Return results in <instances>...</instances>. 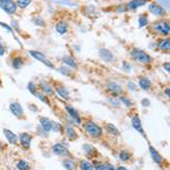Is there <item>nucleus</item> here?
<instances>
[{
  "instance_id": "nucleus-1",
  "label": "nucleus",
  "mask_w": 170,
  "mask_h": 170,
  "mask_svg": "<svg viewBox=\"0 0 170 170\" xmlns=\"http://www.w3.org/2000/svg\"><path fill=\"white\" fill-rule=\"evenodd\" d=\"M84 128H85V131H86V133L90 136H92V137L94 138L100 137L102 135V128L93 121L85 122V124H84Z\"/></svg>"
},
{
  "instance_id": "nucleus-2",
  "label": "nucleus",
  "mask_w": 170,
  "mask_h": 170,
  "mask_svg": "<svg viewBox=\"0 0 170 170\" xmlns=\"http://www.w3.org/2000/svg\"><path fill=\"white\" fill-rule=\"evenodd\" d=\"M131 56L133 57V59L141 64H150L151 60H152V58L146 54L145 51L140 50V49H134V50L131 52Z\"/></svg>"
},
{
  "instance_id": "nucleus-3",
  "label": "nucleus",
  "mask_w": 170,
  "mask_h": 170,
  "mask_svg": "<svg viewBox=\"0 0 170 170\" xmlns=\"http://www.w3.org/2000/svg\"><path fill=\"white\" fill-rule=\"evenodd\" d=\"M0 7L9 15L15 14L16 10H17V5L13 0H3V1H0Z\"/></svg>"
},
{
  "instance_id": "nucleus-4",
  "label": "nucleus",
  "mask_w": 170,
  "mask_h": 170,
  "mask_svg": "<svg viewBox=\"0 0 170 170\" xmlns=\"http://www.w3.org/2000/svg\"><path fill=\"white\" fill-rule=\"evenodd\" d=\"M30 54L33 57V58H35L36 60H39V61H41L42 64H44L45 66H48L49 68H54V64L51 63L50 60H49L44 54H42V52H40V51H34V50L30 51Z\"/></svg>"
},
{
  "instance_id": "nucleus-5",
  "label": "nucleus",
  "mask_w": 170,
  "mask_h": 170,
  "mask_svg": "<svg viewBox=\"0 0 170 170\" xmlns=\"http://www.w3.org/2000/svg\"><path fill=\"white\" fill-rule=\"evenodd\" d=\"M155 30L158 31L159 33H161V34H164V35H167L169 34V30H170V26H169V23L167 21H159L157 22L154 25H153Z\"/></svg>"
},
{
  "instance_id": "nucleus-6",
  "label": "nucleus",
  "mask_w": 170,
  "mask_h": 170,
  "mask_svg": "<svg viewBox=\"0 0 170 170\" xmlns=\"http://www.w3.org/2000/svg\"><path fill=\"white\" fill-rule=\"evenodd\" d=\"M52 152L56 155H60V157H66L68 155V149L66 147L64 144L57 143L52 145Z\"/></svg>"
},
{
  "instance_id": "nucleus-7",
  "label": "nucleus",
  "mask_w": 170,
  "mask_h": 170,
  "mask_svg": "<svg viewBox=\"0 0 170 170\" xmlns=\"http://www.w3.org/2000/svg\"><path fill=\"white\" fill-rule=\"evenodd\" d=\"M9 110H10V112H12L14 116L18 117V118L23 117V115H24L23 108H22V106L19 105V103H17V102H12V103L9 105Z\"/></svg>"
},
{
  "instance_id": "nucleus-8",
  "label": "nucleus",
  "mask_w": 170,
  "mask_h": 170,
  "mask_svg": "<svg viewBox=\"0 0 170 170\" xmlns=\"http://www.w3.org/2000/svg\"><path fill=\"white\" fill-rule=\"evenodd\" d=\"M19 142H21L22 146L24 147V149H28L31 145V142H32V136L30 134H27V133H21L19 134Z\"/></svg>"
},
{
  "instance_id": "nucleus-9",
  "label": "nucleus",
  "mask_w": 170,
  "mask_h": 170,
  "mask_svg": "<svg viewBox=\"0 0 170 170\" xmlns=\"http://www.w3.org/2000/svg\"><path fill=\"white\" fill-rule=\"evenodd\" d=\"M40 124H41V127L43 128V131H47V133L52 131L54 121L50 120L49 118H47V117H41V118H40Z\"/></svg>"
},
{
  "instance_id": "nucleus-10",
  "label": "nucleus",
  "mask_w": 170,
  "mask_h": 170,
  "mask_svg": "<svg viewBox=\"0 0 170 170\" xmlns=\"http://www.w3.org/2000/svg\"><path fill=\"white\" fill-rule=\"evenodd\" d=\"M149 10H150V13H152L153 15H157V16H163L164 14H166L164 9L162 8V7L159 6V5H157V3H152V5H150Z\"/></svg>"
},
{
  "instance_id": "nucleus-11",
  "label": "nucleus",
  "mask_w": 170,
  "mask_h": 170,
  "mask_svg": "<svg viewBox=\"0 0 170 170\" xmlns=\"http://www.w3.org/2000/svg\"><path fill=\"white\" fill-rule=\"evenodd\" d=\"M107 87L109 89V91L113 93V94H120L122 92V89L119 84H117L116 82H108Z\"/></svg>"
},
{
  "instance_id": "nucleus-12",
  "label": "nucleus",
  "mask_w": 170,
  "mask_h": 170,
  "mask_svg": "<svg viewBox=\"0 0 170 170\" xmlns=\"http://www.w3.org/2000/svg\"><path fill=\"white\" fill-rule=\"evenodd\" d=\"M131 125L134 127L135 129L137 131H140L141 134L144 135V129H143V126H142V122H141V119L138 118L137 116H134L131 117Z\"/></svg>"
},
{
  "instance_id": "nucleus-13",
  "label": "nucleus",
  "mask_w": 170,
  "mask_h": 170,
  "mask_svg": "<svg viewBox=\"0 0 170 170\" xmlns=\"http://www.w3.org/2000/svg\"><path fill=\"white\" fill-rule=\"evenodd\" d=\"M3 134H5V136H6V138L8 140V142L10 144H14V145H15V144L17 143V141H18L17 136H16V135L14 134L12 131H9V129L5 128V129H3Z\"/></svg>"
},
{
  "instance_id": "nucleus-14",
  "label": "nucleus",
  "mask_w": 170,
  "mask_h": 170,
  "mask_svg": "<svg viewBox=\"0 0 170 170\" xmlns=\"http://www.w3.org/2000/svg\"><path fill=\"white\" fill-rule=\"evenodd\" d=\"M150 153H151V157H152L153 161L157 162L158 164L162 163V157L159 154V152H157V150H155L153 146H150Z\"/></svg>"
},
{
  "instance_id": "nucleus-15",
  "label": "nucleus",
  "mask_w": 170,
  "mask_h": 170,
  "mask_svg": "<svg viewBox=\"0 0 170 170\" xmlns=\"http://www.w3.org/2000/svg\"><path fill=\"white\" fill-rule=\"evenodd\" d=\"M145 0H131L127 5V9H136L138 7H142L145 5Z\"/></svg>"
},
{
  "instance_id": "nucleus-16",
  "label": "nucleus",
  "mask_w": 170,
  "mask_h": 170,
  "mask_svg": "<svg viewBox=\"0 0 170 170\" xmlns=\"http://www.w3.org/2000/svg\"><path fill=\"white\" fill-rule=\"evenodd\" d=\"M99 54H100V57H101L105 61H111L113 58V54H111L109 50H107V49H101Z\"/></svg>"
},
{
  "instance_id": "nucleus-17",
  "label": "nucleus",
  "mask_w": 170,
  "mask_h": 170,
  "mask_svg": "<svg viewBox=\"0 0 170 170\" xmlns=\"http://www.w3.org/2000/svg\"><path fill=\"white\" fill-rule=\"evenodd\" d=\"M66 111H68V113L72 116L73 119L76 121V124H81V118H80L77 111L75 110V109H73L72 107H68V106H67V107H66Z\"/></svg>"
},
{
  "instance_id": "nucleus-18",
  "label": "nucleus",
  "mask_w": 170,
  "mask_h": 170,
  "mask_svg": "<svg viewBox=\"0 0 170 170\" xmlns=\"http://www.w3.org/2000/svg\"><path fill=\"white\" fill-rule=\"evenodd\" d=\"M56 91H57V93H58V94L61 96V98L69 99V91L66 89L65 86H63V85H59V86L56 87Z\"/></svg>"
},
{
  "instance_id": "nucleus-19",
  "label": "nucleus",
  "mask_w": 170,
  "mask_h": 170,
  "mask_svg": "<svg viewBox=\"0 0 170 170\" xmlns=\"http://www.w3.org/2000/svg\"><path fill=\"white\" fill-rule=\"evenodd\" d=\"M67 30H68V25H67L66 22H59V23L56 25V31L59 33V34H65V33L67 32Z\"/></svg>"
},
{
  "instance_id": "nucleus-20",
  "label": "nucleus",
  "mask_w": 170,
  "mask_h": 170,
  "mask_svg": "<svg viewBox=\"0 0 170 170\" xmlns=\"http://www.w3.org/2000/svg\"><path fill=\"white\" fill-rule=\"evenodd\" d=\"M138 85H140V87L142 90L147 91V90H150V87H151V82L146 77H142L140 80V82H138Z\"/></svg>"
},
{
  "instance_id": "nucleus-21",
  "label": "nucleus",
  "mask_w": 170,
  "mask_h": 170,
  "mask_svg": "<svg viewBox=\"0 0 170 170\" xmlns=\"http://www.w3.org/2000/svg\"><path fill=\"white\" fill-rule=\"evenodd\" d=\"M94 167V170H117L115 169L113 166L111 164H106V163H96L93 166Z\"/></svg>"
},
{
  "instance_id": "nucleus-22",
  "label": "nucleus",
  "mask_w": 170,
  "mask_h": 170,
  "mask_svg": "<svg viewBox=\"0 0 170 170\" xmlns=\"http://www.w3.org/2000/svg\"><path fill=\"white\" fill-rule=\"evenodd\" d=\"M63 61L66 64V65L68 66V67H70V68H76V67H77V65H76V63H75V60L73 59L72 57L65 56L63 58Z\"/></svg>"
},
{
  "instance_id": "nucleus-23",
  "label": "nucleus",
  "mask_w": 170,
  "mask_h": 170,
  "mask_svg": "<svg viewBox=\"0 0 170 170\" xmlns=\"http://www.w3.org/2000/svg\"><path fill=\"white\" fill-rule=\"evenodd\" d=\"M41 89L43 90V92L45 93V95H52V94H54V89H52L51 85H49V84L42 83Z\"/></svg>"
},
{
  "instance_id": "nucleus-24",
  "label": "nucleus",
  "mask_w": 170,
  "mask_h": 170,
  "mask_svg": "<svg viewBox=\"0 0 170 170\" xmlns=\"http://www.w3.org/2000/svg\"><path fill=\"white\" fill-rule=\"evenodd\" d=\"M63 166L66 170H74L75 169V163L72 161L70 159H65L63 161Z\"/></svg>"
},
{
  "instance_id": "nucleus-25",
  "label": "nucleus",
  "mask_w": 170,
  "mask_h": 170,
  "mask_svg": "<svg viewBox=\"0 0 170 170\" xmlns=\"http://www.w3.org/2000/svg\"><path fill=\"white\" fill-rule=\"evenodd\" d=\"M80 168H81V170H94L93 164H91L89 161H86V160H82V161L80 162Z\"/></svg>"
},
{
  "instance_id": "nucleus-26",
  "label": "nucleus",
  "mask_w": 170,
  "mask_h": 170,
  "mask_svg": "<svg viewBox=\"0 0 170 170\" xmlns=\"http://www.w3.org/2000/svg\"><path fill=\"white\" fill-rule=\"evenodd\" d=\"M16 167L18 170H30V164L24 160H19L16 164Z\"/></svg>"
},
{
  "instance_id": "nucleus-27",
  "label": "nucleus",
  "mask_w": 170,
  "mask_h": 170,
  "mask_svg": "<svg viewBox=\"0 0 170 170\" xmlns=\"http://www.w3.org/2000/svg\"><path fill=\"white\" fill-rule=\"evenodd\" d=\"M159 48L161 49V50H169L170 49V41L169 39H163L161 40V42L159 43Z\"/></svg>"
},
{
  "instance_id": "nucleus-28",
  "label": "nucleus",
  "mask_w": 170,
  "mask_h": 170,
  "mask_svg": "<svg viewBox=\"0 0 170 170\" xmlns=\"http://www.w3.org/2000/svg\"><path fill=\"white\" fill-rule=\"evenodd\" d=\"M106 128L108 129V131H109L110 134L119 135V131H118V128H117L115 125H112V124H107V125H106Z\"/></svg>"
},
{
  "instance_id": "nucleus-29",
  "label": "nucleus",
  "mask_w": 170,
  "mask_h": 170,
  "mask_svg": "<svg viewBox=\"0 0 170 170\" xmlns=\"http://www.w3.org/2000/svg\"><path fill=\"white\" fill-rule=\"evenodd\" d=\"M119 159L121 161H128L129 159H131V154H129L128 151L122 150V151H120V153H119Z\"/></svg>"
},
{
  "instance_id": "nucleus-30",
  "label": "nucleus",
  "mask_w": 170,
  "mask_h": 170,
  "mask_svg": "<svg viewBox=\"0 0 170 170\" xmlns=\"http://www.w3.org/2000/svg\"><path fill=\"white\" fill-rule=\"evenodd\" d=\"M83 149L87 154H93V153H95V147L92 146V145H90V144H85V145H83Z\"/></svg>"
},
{
  "instance_id": "nucleus-31",
  "label": "nucleus",
  "mask_w": 170,
  "mask_h": 170,
  "mask_svg": "<svg viewBox=\"0 0 170 170\" xmlns=\"http://www.w3.org/2000/svg\"><path fill=\"white\" fill-rule=\"evenodd\" d=\"M31 1H32V0H17L16 5H17L18 7H21V8H26L31 3Z\"/></svg>"
},
{
  "instance_id": "nucleus-32",
  "label": "nucleus",
  "mask_w": 170,
  "mask_h": 170,
  "mask_svg": "<svg viewBox=\"0 0 170 170\" xmlns=\"http://www.w3.org/2000/svg\"><path fill=\"white\" fill-rule=\"evenodd\" d=\"M66 134H67L69 140H73V138H75V136H76L75 131L72 128V127H66Z\"/></svg>"
},
{
  "instance_id": "nucleus-33",
  "label": "nucleus",
  "mask_w": 170,
  "mask_h": 170,
  "mask_svg": "<svg viewBox=\"0 0 170 170\" xmlns=\"http://www.w3.org/2000/svg\"><path fill=\"white\" fill-rule=\"evenodd\" d=\"M138 24H140V26L141 27H143V26H145V25H147V23H149V19H147V17L146 16H144V15H142V16H140V18H138Z\"/></svg>"
},
{
  "instance_id": "nucleus-34",
  "label": "nucleus",
  "mask_w": 170,
  "mask_h": 170,
  "mask_svg": "<svg viewBox=\"0 0 170 170\" xmlns=\"http://www.w3.org/2000/svg\"><path fill=\"white\" fill-rule=\"evenodd\" d=\"M13 66L15 68H21L22 66H23V61H22L21 58H15V59L13 60Z\"/></svg>"
},
{
  "instance_id": "nucleus-35",
  "label": "nucleus",
  "mask_w": 170,
  "mask_h": 170,
  "mask_svg": "<svg viewBox=\"0 0 170 170\" xmlns=\"http://www.w3.org/2000/svg\"><path fill=\"white\" fill-rule=\"evenodd\" d=\"M27 89H28V91H31L32 92V94H36V92H35V85L31 82L30 84H28V86H27Z\"/></svg>"
},
{
  "instance_id": "nucleus-36",
  "label": "nucleus",
  "mask_w": 170,
  "mask_h": 170,
  "mask_svg": "<svg viewBox=\"0 0 170 170\" xmlns=\"http://www.w3.org/2000/svg\"><path fill=\"white\" fill-rule=\"evenodd\" d=\"M120 101L125 102L126 106H131V100H128V99L124 98V96H121V98H120Z\"/></svg>"
},
{
  "instance_id": "nucleus-37",
  "label": "nucleus",
  "mask_w": 170,
  "mask_h": 170,
  "mask_svg": "<svg viewBox=\"0 0 170 170\" xmlns=\"http://www.w3.org/2000/svg\"><path fill=\"white\" fill-rule=\"evenodd\" d=\"M142 103H143V106H149L150 101H149V100H146V99H144L143 101H142Z\"/></svg>"
},
{
  "instance_id": "nucleus-38",
  "label": "nucleus",
  "mask_w": 170,
  "mask_h": 170,
  "mask_svg": "<svg viewBox=\"0 0 170 170\" xmlns=\"http://www.w3.org/2000/svg\"><path fill=\"white\" fill-rule=\"evenodd\" d=\"M3 54H5V49H3V45L0 44V56H3Z\"/></svg>"
},
{
  "instance_id": "nucleus-39",
  "label": "nucleus",
  "mask_w": 170,
  "mask_h": 170,
  "mask_svg": "<svg viewBox=\"0 0 170 170\" xmlns=\"http://www.w3.org/2000/svg\"><path fill=\"white\" fill-rule=\"evenodd\" d=\"M128 87H131V89H133V90L136 89V87L134 86V84H133V83H129V84H128Z\"/></svg>"
},
{
  "instance_id": "nucleus-40",
  "label": "nucleus",
  "mask_w": 170,
  "mask_h": 170,
  "mask_svg": "<svg viewBox=\"0 0 170 170\" xmlns=\"http://www.w3.org/2000/svg\"><path fill=\"white\" fill-rule=\"evenodd\" d=\"M164 68H167V72H169V63L164 64Z\"/></svg>"
},
{
  "instance_id": "nucleus-41",
  "label": "nucleus",
  "mask_w": 170,
  "mask_h": 170,
  "mask_svg": "<svg viewBox=\"0 0 170 170\" xmlns=\"http://www.w3.org/2000/svg\"><path fill=\"white\" fill-rule=\"evenodd\" d=\"M117 170H128L127 168H125V167H119Z\"/></svg>"
},
{
  "instance_id": "nucleus-42",
  "label": "nucleus",
  "mask_w": 170,
  "mask_h": 170,
  "mask_svg": "<svg viewBox=\"0 0 170 170\" xmlns=\"http://www.w3.org/2000/svg\"><path fill=\"white\" fill-rule=\"evenodd\" d=\"M164 93L167 94V96H169V87H168V89L166 90V91H164Z\"/></svg>"
},
{
  "instance_id": "nucleus-43",
  "label": "nucleus",
  "mask_w": 170,
  "mask_h": 170,
  "mask_svg": "<svg viewBox=\"0 0 170 170\" xmlns=\"http://www.w3.org/2000/svg\"><path fill=\"white\" fill-rule=\"evenodd\" d=\"M0 1H3V0H0Z\"/></svg>"
}]
</instances>
